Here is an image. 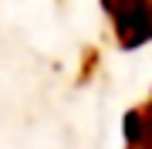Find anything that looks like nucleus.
<instances>
[{
    "mask_svg": "<svg viewBox=\"0 0 152 149\" xmlns=\"http://www.w3.org/2000/svg\"><path fill=\"white\" fill-rule=\"evenodd\" d=\"M105 7L125 48H139L152 41V0H105Z\"/></svg>",
    "mask_w": 152,
    "mask_h": 149,
    "instance_id": "f257e3e1",
    "label": "nucleus"
},
{
    "mask_svg": "<svg viewBox=\"0 0 152 149\" xmlns=\"http://www.w3.org/2000/svg\"><path fill=\"white\" fill-rule=\"evenodd\" d=\"M125 142L129 149H145V115H142V109H132L129 115H125Z\"/></svg>",
    "mask_w": 152,
    "mask_h": 149,
    "instance_id": "f03ea898",
    "label": "nucleus"
}]
</instances>
